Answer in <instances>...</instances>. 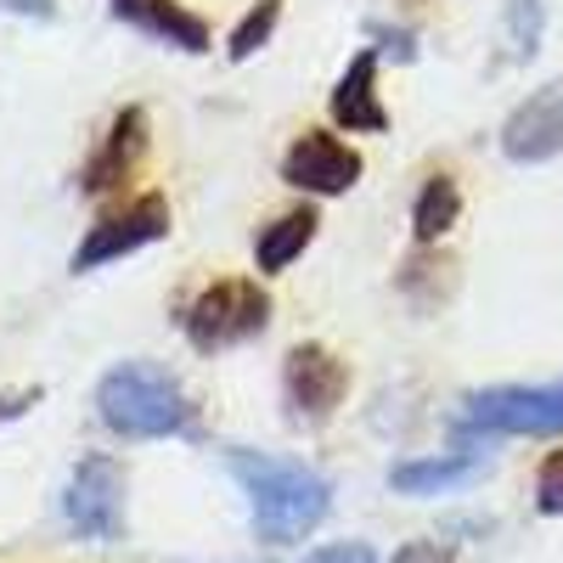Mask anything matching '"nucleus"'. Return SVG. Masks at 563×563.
<instances>
[{
  "mask_svg": "<svg viewBox=\"0 0 563 563\" xmlns=\"http://www.w3.org/2000/svg\"><path fill=\"white\" fill-rule=\"evenodd\" d=\"M299 563H378V552H372L366 541H333V547H316V552H305Z\"/></svg>",
  "mask_w": 563,
  "mask_h": 563,
  "instance_id": "20",
  "label": "nucleus"
},
{
  "mask_svg": "<svg viewBox=\"0 0 563 563\" xmlns=\"http://www.w3.org/2000/svg\"><path fill=\"white\" fill-rule=\"evenodd\" d=\"M45 400V389L40 384H23V389H7V395H0V422H18L23 411H34Z\"/></svg>",
  "mask_w": 563,
  "mask_h": 563,
  "instance_id": "23",
  "label": "nucleus"
},
{
  "mask_svg": "<svg viewBox=\"0 0 563 563\" xmlns=\"http://www.w3.org/2000/svg\"><path fill=\"white\" fill-rule=\"evenodd\" d=\"M366 34L378 40L384 52H395L400 63H411V57H417V34H411V29H389V23H366Z\"/></svg>",
  "mask_w": 563,
  "mask_h": 563,
  "instance_id": "22",
  "label": "nucleus"
},
{
  "mask_svg": "<svg viewBox=\"0 0 563 563\" xmlns=\"http://www.w3.org/2000/svg\"><path fill=\"white\" fill-rule=\"evenodd\" d=\"M276 23H282V0H254V7L238 18V29H231V40H225V57L231 63H249L260 45H271Z\"/></svg>",
  "mask_w": 563,
  "mask_h": 563,
  "instance_id": "17",
  "label": "nucleus"
},
{
  "mask_svg": "<svg viewBox=\"0 0 563 563\" xmlns=\"http://www.w3.org/2000/svg\"><path fill=\"white\" fill-rule=\"evenodd\" d=\"M63 519L85 541H119L124 536V467L108 451H90L74 462L63 490Z\"/></svg>",
  "mask_w": 563,
  "mask_h": 563,
  "instance_id": "5",
  "label": "nucleus"
},
{
  "mask_svg": "<svg viewBox=\"0 0 563 563\" xmlns=\"http://www.w3.org/2000/svg\"><path fill=\"white\" fill-rule=\"evenodd\" d=\"M282 395H288L294 422H327L350 395V361L339 350L305 339V344L288 350V361H282Z\"/></svg>",
  "mask_w": 563,
  "mask_h": 563,
  "instance_id": "6",
  "label": "nucleus"
},
{
  "mask_svg": "<svg viewBox=\"0 0 563 563\" xmlns=\"http://www.w3.org/2000/svg\"><path fill=\"white\" fill-rule=\"evenodd\" d=\"M97 417L119 440H169V434H192L198 406L180 389L175 372L153 361H119L97 384Z\"/></svg>",
  "mask_w": 563,
  "mask_h": 563,
  "instance_id": "2",
  "label": "nucleus"
},
{
  "mask_svg": "<svg viewBox=\"0 0 563 563\" xmlns=\"http://www.w3.org/2000/svg\"><path fill=\"white\" fill-rule=\"evenodd\" d=\"M536 507L547 519H563V451H547L536 467Z\"/></svg>",
  "mask_w": 563,
  "mask_h": 563,
  "instance_id": "19",
  "label": "nucleus"
},
{
  "mask_svg": "<svg viewBox=\"0 0 563 563\" xmlns=\"http://www.w3.org/2000/svg\"><path fill=\"white\" fill-rule=\"evenodd\" d=\"M147 141H153V130H147V108H119L113 113V124H108V135H102V147L90 153V164L79 169V192L85 198H108V192H119V186L141 169V158H147Z\"/></svg>",
  "mask_w": 563,
  "mask_h": 563,
  "instance_id": "9",
  "label": "nucleus"
},
{
  "mask_svg": "<svg viewBox=\"0 0 563 563\" xmlns=\"http://www.w3.org/2000/svg\"><path fill=\"white\" fill-rule=\"evenodd\" d=\"M456 434H563V384L474 389L456 411Z\"/></svg>",
  "mask_w": 563,
  "mask_h": 563,
  "instance_id": "4",
  "label": "nucleus"
},
{
  "mask_svg": "<svg viewBox=\"0 0 563 563\" xmlns=\"http://www.w3.org/2000/svg\"><path fill=\"white\" fill-rule=\"evenodd\" d=\"M225 467L231 479L249 490V507H254V536L271 541V547H294L305 541L327 507H333V485H327L316 467L305 462H288V456H265V451H225Z\"/></svg>",
  "mask_w": 563,
  "mask_h": 563,
  "instance_id": "1",
  "label": "nucleus"
},
{
  "mask_svg": "<svg viewBox=\"0 0 563 563\" xmlns=\"http://www.w3.org/2000/svg\"><path fill=\"white\" fill-rule=\"evenodd\" d=\"M456 220H462V186L451 175H429V180H422V192H417V203H411V238H417V249H434Z\"/></svg>",
  "mask_w": 563,
  "mask_h": 563,
  "instance_id": "15",
  "label": "nucleus"
},
{
  "mask_svg": "<svg viewBox=\"0 0 563 563\" xmlns=\"http://www.w3.org/2000/svg\"><path fill=\"white\" fill-rule=\"evenodd\" d=\"M389 563H456V547L451 541H406Z\"/></svg>",
  "mask_w": 563,
  "mask_h": 563,
  "instance_id": "21",
  "label": "nucleus"
},
{
  "mask_svg": "<svg viewBox=\"0 0 563 563\" xmlns=\"http://www.w3.org/2000/svg\"><path fill=\"white\" fill-rule=\"evenodd\" d=\"M271 327V294L260 288L254 276H220L209 288L186 305L180 316V333L198 355H220V350H238L249 339H260Z\"/></svg>",
  "mask_w": 563,
  "mask_h": 563,
  "instance_id": "3",
  "label": "nucleus"
},
{
  "mask_svg": "<svg viewBox=\"0 0 563 563\" xmlns=\"http://www.w3.org/2000/svg\"><path fill=\"white\" fill-rule=\"evenodd\" d=\"M108 12H113L124 29L147 34V40H164V45H175V52H192V57H203L209 45H214L209 23H203L198 12H186L180 0H108Z\"/></svg>",
  "mask_w": 563,
  "mask_h": 563,
  "instance_id": "12",
  "label": "nucleus"
},
{
  "mask_svg": "<svg viewBox=\"0 0 563 563\" xmlns=\"http://www.w3.org/2000/svg\"><path fill=\"white\" fill-rule=\"evenodd\" d=\"M361 153L350 141H339L333 130H305L288 153H282V180L305 198H344L361 180Z\"/></svg>",
  "mask_w": 563,
  "mask_h": 563,
  "instance_id": "8",
  "label": "nucleus"
},
{
  "mask_svg": "<svg viewBox=\"0 0 563 563\" xmlns=\"http://www.w3.org/2000/svg\"><path fill=\"white\" fill-rule=\"evenodd\" d=\"M507 45L512 57L530 63L541 45V0H507Z\"/></svg>",
  "mask_w": 563,
  "mask_h": 563,
  "instance_id": "18",
  "label": "nucleus"
},
{
  "mask_svg": "<svg viewBox=\"0 0 563 563\" xmlns=\"http://www.w3.org/2000/svg\"><path fill=\"white\" fill-rule=\"evenodd\" d=\"M451 282H456V265L434 249H417L406 265H400V294L417 305V310H434L445 294H451Z\"/></svg>",
  "mask_w": 563,
  "mask_h": 563,
  "instance_id": "16",
  "label": "nucleus"
},
{
  "mask_svg": "<svg viewBox=\"0 0 563 563\" xmlns=\"http://www.w3.org/2000/svg\"><path fill=\"white\" fill-rule=\"evenodd\" d=\"M485 474V456L479 451H440V456H411L389 467V490L400 496H440L456 485H474Z\"/></svg>",
  "mask_w": 563,
  "mask_h": 563,
  "instance_id": "13",
  "label": "nucleus"
},
{
  "mask_svg": "<svg viewBox=\"0 0 563 563\" xmlns=\"http://www.w3.org/2000/svg\"><path fill=\"white\" fill-rule=\"evenodd\" d=\"M7 12H23V18H57V0H0Z\"/></svg>",
  "mask_w": 563,
  "mask_h": 563,
  "instance_id": "24",
  "label": "nucleus"
},
{
  "mask_svg": "<svg viewBox=\"0 0 563 563\" xmlns=\"http://www.w3.org/2000/svg\"><path fill=\"white\" fill-rule=\"evenodd\" d=\"M327 113H333V124L350 130V135H384L389 130V108L378 97V52L350 57V68L333 85V97H327Z\"/></svg>",
  "mask_w": 563,
  "mask_h": 563,
  "instance_id": "11",
  "label": "nucleus"
},
{
  "mask_svg": "<svg viewBox=\"0 0 563 563\" xmlns=\"http://www.w3.org/2000/svg\"><path fill=\"white\" fill-rule=\"evenodd\" d=\"M164 238H169V198H164V192H141V198H130L119 214H108V220H97V225L85 231V243L74 249L68 271L113 265V260L147 249V243H164Z\"/></svg>",
  "mask_w": 563,
  "mask_h": 563,
  "instance_id": "7",
  "label": "nucleus"
},
{
  "mask_svg": "<svg viewBox=\"0 0 563 563\" xmlns=\"http://www.w3.org/2000/svg\"><path fill=\"white\" fill-rule=\"evenodd\" d=\"M501 153L512 164H547L563 153V79L541 85L501 124Z\"/></svg>",
  "mask_w": 563,
  "mask_h": 563,
  "instance_id": "10",
  "label": "nucleus"
},
{
  "mask_svg": "<svg viewBox=\"0 0 563 563\" xmlns=\"http://www.w3.org/2000/svg\"><path fill=\"white\" fill-rule=\"evenodd\" d=\"M316 225H321V214L310 209V203H299V209H282L271 225H260V238H254V265L265 271V276H276V271H288L310 243H316Z\"/></svg>",
  "mask_w": 563,
  "mask_h": 563,
  "instance_id": "14",
  "label": "nucleus"
}]
</instances>
